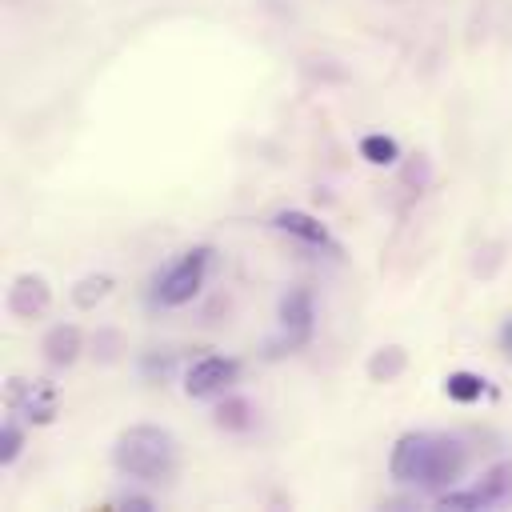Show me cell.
Listing matches in <instances>:
<instances>
[{
	"label": "cell",
	"instance_id": "obj_7",
	"mask_svg": "<svg viewBox=\"0 0 512 512\" xmlns=\"http://www.w3.org/2000/svg\"><path fill=\"white\" fill-rule=\"evenodd\" d=\"M432 440L436 432H404L392 452H388V472L396 484H416L424 480V468H428V456H432Z\"/></svg>",
	"mask_w": 512,
	"mask_h": 512
},
{
	"label": "cell",
	"instance_id": "obj_20",
	"mask_svg": "<svg viewBox=\"0 0 512 512\" xmlns=\"http://www.w3.org/2000/svg\"><path fill=\"white\" fill-rule=\"evenodd\" d=\"M500 348H504V352L512 356V316H508V320L500 324Z\"/></svg>",
	"mask_w": 512,
	"mask_h": 512
},
{
	"label": "cell",
	"instance_id": "obj_16",
	"mask_svg": "<svg viewBox=\"0 0 512 512\" xmlns=\"http://www.w3.org/2000/svg\"><path fill=\"white\" fill-rule=\"evenodd\" d=\"M216 424H220L224 432H248V428L256 424V412H252L248 400L232 396V400H224V404L216 408Z\"/></svg>",
	"mask_w": 512,
	"mask_h": 512
},
{
	"label": "cell",
	"instance_id": "obj_13",
	"mask_svg": "<svg viewBox=\"0 0 512 512\" xmlns=\"http://www.w3.org/2000/svg\"><path fill=\"white\" fill-rule=\"evenodd\" d=\"M484 392H488L484 376H476V372H468V368H460V372H452V376L444 380V396L456 400V404H476Z\"/></svg>",
	"mask_w": 512,
	"mask_h": 512
},
{
	"label": "cell",
	"instance_id": "obj_5",
	"mask_svg": "<svg viewBox=\"0 0 512 512\" xmlns=\"http://www.w3.org/2000/svg\"><path fill=\"white\" fill-rule=\"evenodd\" d=\"M8 408L20 412L24 420L32 424H52L56 412H60V392L44 380H24V376H12L8 380V392H4Z\"/></svg>",
	"mask_w": 512,
	"mask_h": 512
},
{
	"label": "cell",
	"instance_id": "obj_6",
	"mask_svg": "<svg viewBox=\"0 0 512 512\" xmlns=\"http://www.w3.org/2000/svg\"><path fill=\"white\" fill-rule=\"evenodd\" d=\"M464 468H468V448H464L456 436L436 432V440H432V456H428V468H424L420 488L440 496V492H448V488L464 476Z\"/></svg>",
	"mask_w": 512,
	"mask_h": 512
},
{
	"label": "cell",
	"instance_id": "obj_9",
	"mask_svg": "<svg viewBox=\"0 0 512 512\" xmlns=\"http://www.w3.org/2000/svg\"><path fill=\"white\" fill-rule=\"evenodd\" d=\"M48 304H52V288H48L44 276H36V272H20V276L12 280V288H8V312H12L16 320L44 316Z\"/></svg>",
	"mask_w": 512,
	"mask_h": 512
},
{
	"label": "cell",
	"instance_id": "obj_3",
	"mask_svg": "<svg viewBox=\"0 0 512 512\" xmlns=\"http://www.w3.org/2000/svg\"><path fill=\"white\" fill-rule=\"evenodd\" d=\"M500 504H512V460L492 464L472 488H448L436 496V508H448V512H480Z\"/></svg>",
	"mask_w": 512,
	"mask_h": 512
},
{
	"label": "cell",
	"instance_id": "obj_15",
	"mask_svg": "<svg viewBox=\"0 0 512 512\" xmlns=\"http://www.w3.org/2000/svg\"><path fill=\"white\" fill-rule=\"evenodd\" d=\"M108 292H112V276H108V272H92V276H84L80 284H72V304L84 308V312H92Z\"/></svg>",
	"mask_w": 512,
	"mask_h": 512
},
{
	"label": "cell",
	"instance_id": "obj_14",
	"mask_svg": "<svg viewBox=\"0 0 512 512\" xmlns=\"http://www.w3.org/2000/svg\"><path fill=\"white\" fill-rule=\"evenodd\" d=\"M360 156H364L368 164H376V168H388V164L400 160V144H396L388 132H368V136L360 140Z\"/></svg>",
	"mask_w": 512,
	"mask_h": 512
},
{
	"label": "cell",
	"instance_id": "obj_12",
	"mask_svg": "<svg viewBox=\"0 0 512 512\" xmlns=\"http://www.w3.org/2000/svg\"><path fill=\"white\" fill-rule=\"evenodd\" d=\"M404 368H408V352L396 348V344H384V348H376V352L368 356V380H376V384L400 380Z\"/></svg>",
	"mask_w": 512,
	"mask_h": 512
},
{
	"label": "cell",
	"instance_id": "obj_17",
	"mask_svg": "<svg viewBox=\"0 0 512 512\" xmlns=\"http://www.w3.org/2000/svg\"><path fill=\"white\" fill-rule=\"evenodd\" d=\"M124 356V332L120 328H100L96 332V360L100 364H116Z\"/></svg>",
	"mask_w": 512,
	"mask_h": 512
},
{
	"label": "cell",
	"instance_id": "obj_8",
	"mask_svg": "<svg viewBox=\"0 0 512 512\" xmlns=\"http://www.w3.org/2000/svg\"><path fill=\"white\" fill-rule=\"evenodd\" d=\"M280 328H284V348L296 352L312 340V328H316V304H312V292L308 288H292L284 292L280 300Z\"/></svg>",
	"mask_w": 512,
	"mask_h": 512
},
{
	"label": "cell",
	"instance_id": "obj_18",
	"mask_svg": "<svg viewBox=\"0 0 512 512\" xmlns=\"http://www.w3.org/2000/svg\"><path fill=\"white\" fill-rule=\"evenodd\" d=\"M20 448H24V432H20L16 424H4V428H0V464L8 468V464L20 456Z\"/></svg>",
	"mask_w": 512,
	"mask_h": 512
},
{
	"label": "cell",
	"instance_id": "obj_10",
	"mask_svg": "<svg viewBox=\"0 0 512 512\" xmlns=\"http://www.w3.org/2000/svg\"><path fill=\"white\" fill-rule=\"evenodd\" d=\"M272 224H276L280 232H288L292 240H300V244H312V248H332V252H336V240H332L328 224H324V220H316L312 212L284 208V212H276V216H272Z\"/></svg>",
	"mask_w": 512,
	"mask_h": 512
},
{
	"label": "cell",
	"instance_id": "obj_2",
	"mask_svg": "<svg viewBox=\"0 0 512 512\" xmlns=\"http://www.w3.org/2000/svg\"><path fill=\"white\" fill-rule=\"evenodd\" d=\"M208 264H212V248H208V244L188 248L180 260H172V264L160 272V280H156V300H160L164 308H180V304L196 300L200 288H204Z\"/></svg>",
	"mask_w": 512,
	"mask_h": 512
},
{
	"label": "cell",
	"instance_id": "obj_4",
	"mask_svg": "<svg viewBox=\"0 0 512 512\" xmlns=\"http://www.w3.org/2000/svg\"><path fill=\"white\" fill-rule=\"evenodd\" d=\"M240 380V360L236 356H200L188 372H184V392L192 400H212L220 392H228Z\"/></svg>",
	"mask_w": 512,
	"mask_h": 512
},
{
	"label": "cell",
	"instance_id": "obj_1",
	"mask_svg": "<svg viewBox=\"0 0 512 512\" xmlns=\"http://www.w3.org/2000/svg\"><path fill=\"white\" fill-rule=\"evenodd\" d=\"M112 464L140 480V484H160V480H172L176 476V464H180V448H176V436L160 424H132L116 436L112 444Z\"/></svg>",
	"mask_w": 512,
	"mask_h": 512
},
{
	"label": "cell",
	"instance_id": "obj_19",
	"mask_svg": "<svg viewBox=\"0 0 512 512\" xmlns=\"http://www.w3.org/2000/svg\"><path fill=\"white\" fill-rule=\"evenodd\" d=\"M116 508H136V512H152V500L148 496H120Z\"/></svg>",
	"mask_w": 512,
	"mask_h": 512
},
{
	"label": "cell",
	"instance_id": "obj_11",
	"mask_svg": "<svg viewBox=\"0 0 512 512\" xmlns=\"http://www.w3.org/2000/svg\"><path fill=\"white\" fill-rule=\"evenodd\" d=\"M80 348H84V332H80L76 324H56V328H48V336H44V360H48L52 368H68V364L80 356Z\"/></svg>",
	"mask_w": 512,
	"mask_h": 512
}]
</instances>
